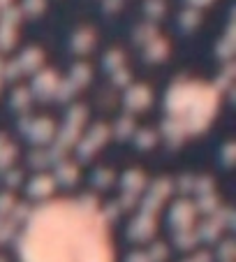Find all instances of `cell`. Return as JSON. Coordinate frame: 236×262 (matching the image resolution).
<instances>
[{"label": "cell", "instance_id": "cell-1", "mask_svg": "<svg viewBox=\"0 0 236 262\" xmlns=\"http://www.w3.org/2000/svg\"><path fill=\"white\" fill-rule=\"evenodd\" d=\"M49 179H37V181L30 186V193H35V195H44V193H49Z\"/></svg>", "mask_w": 236, "mask_h": 262}, {"label": "cell", "instance_id": "cell-2", "mask_svg": "<svg viewBox=\"0 0 236 262\" xmlns=\"http://www.w3.org/2000/svg\"><path fill=\"white\" fill-rule=\"evenodd\" d=\"M130 262H148V257L141 255V253H134V255L130 257Z\"/></svg>", "mask_w": 236, "mask_h": 262}, {"label": "cell", "instance_id": "cell-3", "mask_svg": "<svg viewBox=\"0 0 236 262\" xmlns=\"http://www.w3.org/2000/svg\"><path fill=\"white\" fill-rule=\"evenodd\" d=\"M7 202H10L7 198H0V211H7V209H10V204Z\"/></svg>", "mask_w": 236, "mask_h": 262}]
</instances>
